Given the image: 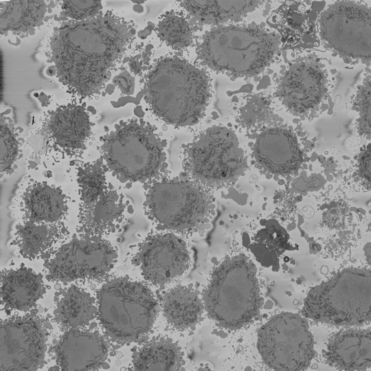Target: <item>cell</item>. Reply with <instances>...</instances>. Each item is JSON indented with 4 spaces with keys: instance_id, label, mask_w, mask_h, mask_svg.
<instances>
[{
    "instance_id": "obj_1",
    "label": "cell",
    "mask_w": 371,
    "mask_h": 371,
    "mask_svg": "<svg viewBox=\"0 0 371 371\" xmlns=\"http://www.w3.org/2000/svg\"><path fill=\"white\" fill-rule=\"evenodd\" d=\"M131 36L123 19L110 13L100 14L55 30L47 54L59 81L71 93L91 97L102 89Z\"/></svg>"
},
{
    "instance_id": "obj_2",
    "label": "cell",
    "mask_w": 371,
    "mask_h": 371,
    "mask_svg": "<svg viewBox=\"0 0 371 371\" xmlns=\"http://www.w3.org/2000/svg\"><path fill=\"white\" fill-rule=\"evenodd\" d=\"M145 100L162 122L177 127L193 126L203 117L210 98L206 73L185 59L166 57L147 75Z\"/></svg>"
},
{
    "instance_id": "obj_3",
    "label": "cell",
    "mask_w": 371,
    "mask_h": 371,
    "mask_svg": "<svg viewBox=\"0 0 371 371\" xmlns=\"http://www.w3.org/2000/svg\"><path fill=\"white\" fill-rule=\"evenodd\" d=\"M279 45L274 33L254 25H219L207 31L196 48L209 69L234 78L260 74L272 62Z\"/></svg>"
},
{
    "instance_id": "obj_4",
    "label": "cell",
    "mask_w": 371,
    "mask_h": 371,
    "mask_svg": "<svg viewBox=\"0 0 371 371\" xmlns=\"http://www.w3.org/2000/svg\"><path fill=\"white\" fill-rule=\"evenodd\" d=\"M257 271L243 254L226 257L213 270L203 301L221 328L234 330L252 322L262 303Z\"/></svg>"
},
{
    "instance_id": "obj_5",
    "label": "cell",
    "mask_w": 371,
    "mask_h": 371,
    "mask_svg": "<svg viewBox=\"0 0 371 371\" xmlns=\"http://www.w3.org/2000/svg\"><path fill=\"white\" fill-rule=\"evenodd\" d=\"M100 157L107 171L125 184L161 177L164 149L153 126L138 119L122 121L104 135Z\"/></svg>"
},
{
    "instance_id": "obj_6",
    "label": "cell",
    "mask_w": 371,
    "mask_h": 371,
    "mask_svg": "<svg viewBox=\"0 0 371 371\" xmlns=\"http://www.w3.org/2000/svg\"><path fill=\"white\" fill-rule=\"evenodd\" d=\"M302 315L336 326H361L371 317L370 269L349 267L313 287Z\"/></svg>"
},
{
    "instance_id": "obj_7",
    "label": "cell",
    "mask_w": 371,
    "mask_h": 371,
    "mask_svg": "<svg viewBox=\"0 0 371 371\" xmlns=\"http://www.w3.org/2000/svg\"><path fill=\"white\" fill-rule=\"evenodd\" d=\"M98 299L100 322L113 341H135L151 329L157 305L151 290L143 284L113 279L102 286Z\"/></svg>"
},
{
    "instance_id": "obj_8",
    "label": "cell",
    "mask_w": 371,
    "mask_h": 371,
    "mask_svg": "<svg viewBox=\"0 0 371 371\" xmlns=\"http://www.w3.org/2000/svg\"><path fill=\"white\" fill-rule=\"evenodd\" d=\"M145 186V212L159 227L188 232L204 223L212 210L207 189L189 177L161 176Z\"/></svg>"
},
{
    "instance_id": "obj_9",
    "label": "cell",
    "mask_w": 371,
    "mask_h": 371,
    "mask_svg": "<svg viewBox=\"0 0 371 371\" xmlns=\"http://www.w3.org/2000/svg\"><path fill=\"white\" fill-rule=\"evenodd\" d=\"M183 166L188 177L207 190L234 183L247 170L238 137L223 126L199 133L186 148Z\"/></svg>"
},
{
    "instance_id": "obj_10",
    "label": "cell",
    "mask_w": 371,
    "mask_h": 371,
    "mask_svg": "<svg viewBox=\"0 0 371 371\" xmlns=\"http://www.w3.org/2000/svg\"><path fill=\"white\" fill-rule=\"evenodd\" d=\"M89 113L81 105L68 104L47 111L41 124L30 137L34 150L30 166L42 161L58 163L64 159L79 158L91 135Z\"/></svg>"
},
{
    "instance_id": "obj_11",
    "label": "cell",
    "mask_w": 371,
    "mask_h": 371,
    "mask_svg": "<svg viewBox=\"0 0 371 371\" xmlns=\"http://www.w3.org/2000/svg\"><path fill=\"white\" fill-rule=\"evenodd\" d=\"M78 195V231L102 236L113 230L126 208L124 195L107 181L102 158L74 169Z\"/></svg>"
},
{
    "instance_id": "obj_12",
    "label": "cell",
    "mask_w": 371,
    "mask_h": 371,
    "mask_svg": "<svg viewBox=\"0 0 371 371\" xmlns=\"http://www.w3.org/2000/svg\"><path fill=\"white\" fill-rule=\"evenodd\" d=\"M257 348L264 363L282 371L306 370L315 355L314 339L304 316L282 312L261 326Z\"/></svg>"
},
{
    "instance_id": "obj_13",
    "label": "cell",
    "mask_w": 371,
    "mask_h": 371,
    "mask_svg": "<svg viewBox=\"0 0 371 371\" xmlns=\"http://www.w3.org/2000/svg\"><path fill=\"white\" fill-rule=\"evenodd\" d=\"M319 22L322 38L336 53L370 60L371 11L367 5L337 1L322 12Z\"/></svg>"
},
{
    "instance_id": "obj_14",
    "label": "cell",
    "mask_w": 371,
    "mask_h": 371,
    "mask_svg": "<svg viewBox=\"0 0 371 371\" xmlns=\"http://www.w3.org/2000/svg\"><path fill=\"white\" fill-rule=\"evenodd\" d=\"M76 238L61 245L47 264L51 278L71 282L98 279L106 274L117 254L111 243L102 236Z\"/></svg>"
},
{
    "instance_id": "obj_15",
    "label": "cell",
    "mask_w": 371,
    "mask_h": 371,
    "mask_svg": "<svg viewBox=\"0 0 371 371\" xmlns=\"http://www.w3.org/2000/svg\"><path fill=\"white\" fill-rule=\"evenodd\" d=\"M45 351V331L38 319L22 317L1 323V371L36 370Z\"/></svg>"
},
{
    "instance_id": "obj_16",
    "label": "cell",
    "mask_w": 371,
    "mask_h": 371,
    "mask_svg": "<svg viewBox=\"0 0 371 371\" xmlns=\"http://www.w3.org/2000/svg\"><path fill=\"white\" fill-rule=\"evenodd\" d=\"M144 278L158 285L182 275L188 268L190 254L184 240L172 232L148 236L133 259Z\"/></svg>"
},
{
    "instance_id": "obj_17",
    "label": "cell",
    "mask_w": 371,
    "mask_h": 371,
    "mask_svg": "<svg viewBox=\"0 0 371 371\" xmlns=\"http://www.w3.org/2000/svg\"><path fill=\"white\" fill-rule=\"evenodd\" d=\"M15 202L23 221L61 224L72 201L60 186L32 178L23 182Z\"/></svg>"
},
{
    "instance_id": "obj_18",
    "label": "cell",
    "mask_w": 371,
    "mask_h": 371,
    "mask_svg": "<svg viewBox=\"0 0 371 371\" xmlns=\"http://www.w3.org/2000/svg\"><path fill=\"white\" fill-rule=\"evenodd\" d=\"M326 90L322 70L312 63L292 65L279 85V97L283 104L295 114H304L315 109Z\"/></svg>"
},
{
    "instance_id": "obj_19",
    "label": "cell",
    "mask_w": 371,
    "mask_h": 371,
    "mask_svg": "<svg viewBox=\"0 0 371 371\" xmlns=\"http://www.w3.org/2000/svg\"><path fill=\"white\" fill-rule=\"evenodd\" d=\"M109 347L100 334L71 329L54 346L57 364L62 370H96L106 359Z\"/></svg>"
},
{
    "instance_id": "obj_20",
    "label": "cell",
    "mask_w": 371,
    "mask_h": 371,
    "mask_svg": "<svg viewBox=\"0 0 371 371\" xmlns=\"http://www.w3.org/2000/svg\"><path fill=\"white\" fill-rule=\"evenodd\" d=\"M253 152L256 162L273 174L292 173L302 162L301 150L295 135L284 127H271L260 133Z\"/></svg>"
},
{
    "instance_id": "obj_21",
    "label": "cell",
    "mask_w": 371,
    "mask_h": 371,
    "mask_svg": "<svg viewBox=\"0 0 371 371\" xmlns=\"http://www.w3.org/2000/svg\"><path fill=\"white\" fill-rule=\"evenodd\" d=\"M326 357L342 370H366L371 367L370 330L348 329L334 335L327 344Z\"/></svg>"
},
{
    "instance_id": "obj_22",
    "label": "cell",
    "mask_w": 371,
    "mask_h": 371,
    "mask_svg": "<svg viewBox=\"0 0 371 371\" xmlns=\"http://www.w3.org/2000/svg\"><path fill=\"white\" fill-rule=\"evenodd\" d=\"M42 293L41 280L32 269L20 267L4 270L1 275V297L11 308H31Z\"/></svg>"
},
{
    "instance_id": "obj_23",
    "label": "cell",
    "mask_w": 371,
    "mask_h": 371,
    "mask_svg": "<svg viewBox=\"0 0 371 371\" xmlns=\"http://www.w3.org/2000/svg\"><path fill=\"white\" fill-rule=\"evenodd\" d=\"M261 1H183L181 5L202 23L221 24L245 16L261 5Z\"/></svg>"
},
{
    "instance_id": "obj_24",
    "label": "cell",
    "mask_w": 371,
    "mask_h": 371,
    "mask_svg": "<svg viewBox=\"0 0 371 371\" xmlns=\"http://www.w3.org/2000/svg\"><path fill=\"white\" fill-rule=\"evenodd\" d=\"M203 310L197 293L186 286H175L164 297V315L168 323L177 330L195 326L201 320Z\"/></svg>"
},
{
    "instance_id": "obj_25",
    "label": "cell",
    "mask_w": 371,
    "mask_h": 371,
    "mask_svg": "<svg viewBox=\"0 0 371 371\" xmlns=\"http://www.w3.org/2000/svg\"><path fill=\"white\" fill-rule=\"evenodd\" d=\"M61 229L62 224L23 221L16 227L14 245L23 258H36L62 237Z\"/></svg>"
},
{
    "instance_id": "obj_26",
    "label": "cell",
    "mask_w": 371,
    "mask_h": 371,
    "mask_svg": "<svg viewBox=\"0 0 371 371\" xmlns=\"http://www.w3.org/2000/svg\"><path fill=\"white\" fill-rule=\"evenodd\" d=\"M43 0H10L0 2V32L24 33L39 25L46 13Z\"/></svg>"
},
{
    "instance_id": "obj_27",
    "label": "cell",
    "mask_w": 371,
    "mask_h": 371,
    "mask_svg": "<svg viewBox=\"0 0 371 371\" xmlns=\"http://www.w3.org/2000/svg\"><path fill=\"white\" fill-rule=\"evenodd\" d=\"M96 311L95 299L85 290L71 286L58 302L54 314L60 327L74 329L88 324Z\"/></svg>"
},
{
    "instance_id": "obj_28",
    "label": "cell",
    "mask_w": 371,
    "mask_h": 371,
    "mask_svg": "<svg viewBox=\"0 0 371 371\" xmlns=\"http://www.w3.org/2000/svg\"><path fill=\"white\" fill-rule=\"evenodd\" d=\"M180 348L169 340L144 345L135 354L133 365L135 370H177L181 366Z\"/></svg>"
},
{
    "instance_id": "obj_29",
    "label": "cell",
    "mask_w": 371,
    "mask_h": 371,
    "mask_svg": "<svg viewBox=\"0 0 371 371\" xmlns=\"http://www.w3.org/2000/svg\"><path fill=\"white\" fill-rule=\"evenodd\" d=\"M159 38L175 49H181L192 43V34L188 22L183 16L168 15L157 24Z\"/></svg>"
},
{
    "instance_id": "obj_30",
    "label": "cell",
    "mask_w": 371,
    "mask_h": 371,
    "mask_svg": "<svg viewBox=\"0 0 371 371\" xmlns=\"http://www.w3.org/2000/svg\"><path fill=\"white\" fill-rule=\"evenodd\" d=\"M5 117L1 115V177L13 173L20 153V142L17 133Z\"/></svg>"
},
{
    "instance_id": "obj_31",
    "label": "cell",
    "mask_w": 371,
    "mask_h": 371,
    "mask_svg": "<svg viewBox=\"0 0 371 371\" xmlns=\"http://www.w3.org/2000/svg\"><path fill=\"white\" fill-rule=\"evenodd\" d=\"M353 109L358 113L357 129L361 137L370 139L371 79L367 76L358 87L353 101Z\"/></svg>"
},
{
    "instance_id": "obj_32",
    "label": "cell",
    "mask_w": 371,
    "mask_h": 371,
    "mask_svg": "<svg viewBox=\"0 0 371 371\" xmlns=\"http://www.w3.org/2000/svg\"><path fill=\"white\" fill-rule=\"evenodd\" d=\"M101 1H63L62 14L77 21L93 18L102 9Z\"/></svg>"
},
{
    "instance_id": "obj_33",
    "label": "cell",
    "mask_w": 371,
    "mask_h": 371,
    "mask_svg": "<svg viewBox=\"0 0 371 371\" xmlns=\"http://www.w3.org/2000/svg\"><path fill=\"white\" fill-rule=\"evenodd\" d=\"M371 169V148L368 144L361 151L358 158V170L361 178L370 186Z\"/></svg>"
}]
</instances>
